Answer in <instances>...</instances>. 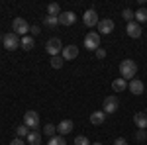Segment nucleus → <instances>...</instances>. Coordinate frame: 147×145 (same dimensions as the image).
<instances>
[{"instance_id":"nucleus-36","label":"nucleus","mask_w":147,"mask_h":145,"mask_svg":"<svg viewBox=\"0 0 147 145\" xmlns=\"http://www.w3.org/2000/svg\"><path fill=\"white\" fill-rule=\"evenodd\" d=\"M145 134H147V129H145Z\"/></svg>"},{"instance_id":"nucleus-8","label":"nucleus","mask_w":147,"mask_h":145,"mask_svg":"<svg viewBox=\"0 0 147 145\" xmlns=\"http://www.w3.org/2000/svg\"><path fill=\"white\" fill-rule=\"evenodd\" d=\"M118 106H120V102H118L116 96H106V98H104L102 110H104V114H114V112L118 110Z\"/></svg>"},{"instance_id":"nucleus-33","label":"nucleus","mask_w":147,"mask_h":145,"mask_svg":"<svg viewBox=\"0 0 147 145\" xmlns=\"http://www.w3.org/2000/svg\"><path fill=\"white\" fill-rule=\"evenodd\" d=\"M114 145H127V141H125L124 137H118V139L114 141Z\"/></svg>"},{"instance_id":"nucleus-37","label":"nucleus","mask_w":147,"mask_h":145,"mask_svg":"<svg viewBox=\"0 0 147 145\" xmlns=\"http://www.w3.org/2000/svg\"><path fill=\"white\" fill-rule=\"evenodd\" d=\"M145 114H147V112H145Z\"/></svg>"},{"instance_id":"nucleus-12","label":"nucleus","mask_w":147,"mask_h":145,"mask_svg":"<svg viewBox=\"0 0 147 145\" xmlns=\"http://www.w3.org/2000/svg\"><path fill=\"white\" fill-rule=\"evenodd\" d=\"M98 32H100V34H104V35L112 34V32H114V22L110 20V18L100 20V22H98Z\"/></svg>"},{"instance_id":"nucleus-28","label":"nucleus","mask_w":147,"mask_h":145,"mask_svg":"<svg viewBox=\"0 0 147 145\" xmlns=\"http://www.w3.org/2000/svg\"><path fill=\"white\" fill-rule=\"evenodd\" d=\"M75 145H90V141H88L84 135H79V137L75 139Z\"/></svg>"},{"instance_id":"nucleus-3","label":"nucleus","mask_w":147,"mask_h":145,"mask_svg":"<svg viewBox=\"0 0 147 145\" xmlns=\"http://www.w3.org/2000/svg\"><path fill=\"white\" fill-rule=\"evenodd\" d=\"M12 30H14V34H16V35L26 37V35L30 34V24L26 22L24 18H14V22H12Z\"/></svg>"},{"instance_id":"nucleus-9","label":"nucleus","mask_w":147,"mask_h":145,"mask_svg":"<svg viewBox=\"0 0 147 145\" xmlns=\"http://www.w3.org/2000/svg\"><path fill=\"white\" fill-rule=\"evenodd\" d=\"M61 57H63L65 61L77 59V57H79V47H77V45H67V47H63V51H61Z\"/></svg>"},{"instance_id":"nucleus-4","label":"nucleus","mask_w":147,"mask_h":145,"mask_svg":"<svg viewBox=\"0 0 147 145\" xmlns=\"http://www.w3.org/2000/svg\"><path fill=\"white\" fill-rule=\"evenodd\" d=\"M24 125H28L30 132H35L37 125H39V114L34 112V110H28L26 116H24Z\"/></svg>"},{"instance_id":"nucleus-7","label":"nucleus","mask_w":147,"mask_h":145,"mask_svg":"<svg viewBox=\"0 0 147 145\" xmlns=\"http://www.w3.org/2000/svg\"><path fill=\"white\" fill-rule=\"evenodd\" d=\"M82 22H84V26H88V28H94V26H98V14H96V10L94 8H90V10L84 12V16H82Z\"/></svg>"},{"instance_id":"nucleus-20","label":"nucleus","mask_w":147,"mask_h":145,"mask_svg":"<svg viewBox=\"0 0 147 145\" xmlns=\"http://www.w3.org/2000/svg\"><path fill=\"white\" fill-rule=\"evenodd\" d=\"M47 16H55V18H59V16H61V8H59V4L51 2V4L47 6Z\"/></svg>"},{"instance_id":"nucleus-24","label":"nucleus","mask_w":147,"mask_h":145,"mask_svg":"<svg viewBox=\"0 0 147 145\" xmlns=\"http://www.w3.org/2000/svg\"><path fill=\"white\" fill-rule=\"evenodd\" d=\"M134 16H136V12H131L129 8H125V10H122V18H124L125 22H134Z\"/></svg>"},{"instance_id":"nucleus-29","label":"nucleus","mask_w":147,"mask_h":145,"mask_svg":"<svg viewBox=\"0 0 147 145\" xmlns=\"http://www.w3.org/2000/svg\"><path fill=\"white\" fill-rule=\"evenodd\" d=\"M136 139H137V141H145V139H147V134H145V129H139V132L136 134Z\"/></svg>"},{"instance_id":"nucleus-26","label":"nucleus","mask_w":147,"mask_h":145,"mask_svg":"<svg viewBox=\"0 0 147 145\" xmlns=\"http://www.w3.org/2000/svg\"><path fill=\"white\" fill-rule=\"evenodd\" d=\"M16 134H18V137H28V134H30V129H28V125H18L16 127Z\"/></svg>"},{"instance_id":"nucleus-10","label":"nucleus","mask_w":147,"mask_h":145,"mask_svg":"<svg viewBox=\"0 0 147 145\" xmlns=\"http://www.w3.org/2000/svg\"><path fill=\"white\" fill-rule=\"evenodd\" d=\"M143 82L139 80V78H134V80H129L127 82V90L131 92V94H136V96H139V94H143Z\"/></svg>"},{"instance_id":"nucleus-18","label":"nucleus","mask_w":147,"mask_h":145,"mask_svg":"<svg viewBox=\"0 0 147 145\" xmlns=\"http://www.w3.org/2000/svg\"><path fill=\"white\" fill-rule=\"evenodd\" d=\"M20 47H22V49H26V51H32V49H34V37H32V35H26V37H22Z\"/></svg>"},{"instance_id":"nucleus-23","label":"nucleus","mask_w":147,"mask_h":145,"mask_svg":"<svg viewBox=\"0 0 147 145\" xmlns=\"http://www.w3.org/2000/svg\"><path fill=\"white\" fill-rule=\"evenodd\" d=\"M43 24H45L47 28H55V26H59V18H55V16H45L43 18Z\"/></svg>"},{"instance_id":"nucleus-15","label":"nucleus","mask_w":147,"mask_h":145,"mask_svg":"<svg viewBox=\"0 0 147 145\" xmlns=\"http://www.w3.org/2000/svg\"><path fill=\"white\" fill-rule=\"evenodd\" d=\"M106 122V114H104V110H96L90 114V123L92 125H102V123Z\"/></svg>"},{"instance_id":"nucleus-31","label":"nucleus","mask_w":147,"mask_h":145,"mask_svg":"<svg viewBox=\"0 0 147 145\" xmlns=\"http://www.w3.org/2000/svg\"><path fill=\"white\" fill-rule=\"evenodd\" d=\"M10 145H26V141H24L22 137H16L14 141H10Z\"/></svg>"},{"instance_id":"nucleus-1","label":"nucleus","mask_w":147,"mask_h":145,"mask_svg":"<svg viewBox=\"0 0 147 145\" xmlns=\"http://www.w3.org/2000/svg\"><path fill=\"white\" fill-rule=\"evenodd\" d=\"M137 73V63L136 61H131V59H124L122 63H120V75L124 80H134Z\"/></svg>"},{"instance_id":"nucleus-19","label":"nucleus","mask_w":147,"mask_h":145,"mask_svg":"<svg viewBox=\"0 0 147 145\" xmlns=\"http://www.w3.org/2000/svg\"><path fill=\"white\" fill-rule=\"evenodd\" d=\"M112 88L116 90V92H124L125 88H127V80H124V78H116L112 82Z\"/></svg>"},{"instance_id":"nucleus-11","label":"nucleus","mask_w":147,"mask_h":145,"mask_svg":"<svg viewBox=\"0 0 147 145\" xmlns=\"http://www.w3.org/2000/svg\"><path fill=\"white\" fill-rule=\"evenodd\" d=\"M125 34L129 35V37H134V39L141 37V26H139L137 22H129L127 26H125Z\"/></svg>"},{"instance_id":"nucleus-34","label":"nucleus","mask_w":147,"mask_h":145,"mask_svg":"<svg viewBox=\"0 0 147 145\" xmlns=\"http://www.w3.org/2000/svg\"><path fill=\"white\" fill-rule=\"evenodd\" d=\"M90 145H102V143H100V141H94V143H90Z\"/></svg>"},{"instance_id":"nucleus-32","label":"nucleus","mask_w":147,"mask_h":145,"mask_svg":"<svg viewBox=\"0 0 147 145\" xmlns=\"http://www.w3.org/2000/svg\"><path fill=\"white\" fill-rule=\"evenodd\" d=\"M30 34L37 35V34H39V28H37V26H30Z\"/></svg>"},{"instance_id":"nucleus-35","label":"nucleus","mask_w":147,"mask_h":145,"mask_svg":"<svg viewBox=\"0 0 147 145\" xmlns=\"http://www.w3.org/2000/svg\"><path fill=\"white\" fill-rule=\"evenodd\" d=\"M0 39H4V37H2V35H0Z\"/></svg>"},{"instance_id":"nucleus-2","label":"nucleus","mask_w":147,"mask_h":145,"mask_svg":"<svg viewBox=\"0 0 147 145\" xmlns=\"http://www.w3.org/2000/svg\"><path fill=\"white\" fill-rule=\"evenodd\" d=\"M84 49H88V51L100 49V34L98 32H88L84 35Z\"/></svg>"},{"instance_id":"nucleus-25","label":"nucleus","mask_w":147,"mask_h":145,"mask_svg":"<svg viewBox=\"0 0 147 145\" xmlns=\"http://www.w3.org/2000/svg\"><path fill=\"white\" fill-rule=\"evenodd\" d=\"M63 63H65V59H63V57H51V67L53 69H61L63 67Z\"/></svg>"},{"instance_id":"nucleus-5","label":"nucleus","mask_w":147,"mask_h":145,"mask_svg":"<svg viewBox=\"0 0 147 145\" xmlns=\"http://www.w3.org/2000/svg\"><path fill=\"white\" fill-rule=\"evenodd\" d=\"M45 51L51 57H57L61 51H63V43H61V39H59V37H51V39L45 43Z\"/></svg>"},{"instance_id":"nucleus-6","label":"nucleus","mask_w":147,"mask_h":145,"mask_svg":"<svg viewBox=\"0 0 147 145\" xmlns=\"http://www.w3.org/2000/svg\"><path fill=\"white\" fill-rule=\"evenodd\" d=\"M20 35H16L14 32H10V34L4 35V39H2V43H4V47L8 49V51H14V49H18L20 47Z\"/></svg>"},{"instance_id":"nucleus-22","label":"nucleus","mask_w":147,"mask_h":145,"mask_svg":"<svg viewBox=\"0 0 147 145\" xmlns=\"http://www.w3.org/2000/svg\"><path fill=\"white\" fill-rule=\"evenodd\" d=\"M47 145H67V141H65L63 135H53V137H49Z\"/></svg>"},{"instance_id":"nucleus-16","label":"nucleus","mask_w":147,"mask_h":145,"mask_svg":"<svg viewBox=\"0 0 147 145\" xmlns=\"http://www.w3.org/2000/svg\"><path fill=\"white\" fill-rule=\"evenodd\" d=\"M134 123L139 129H147V114L145 112H137L136 116H134Z\"/></svg>"},{"instance_id":"nucleus-30","label":"nucleus","mask_w":147,"mask_h":145,"mask_svg":"<svg viewBox=\"0 0 147 145\" xmlns=\"http://www.w3.org/2000/svg\"><path fill=\"white\" fill-rule=\"evenodd\" d=\"M94 53H96V57H98V59H104V57H106V51H104V49H96V51H94Z\"/></svg>"},{"instance_id":"nucleus-13","label":"nucleus","mask_w":147,"mask_h":145,"mask_svg":"<svg viewBox=\"0 0 147 145\" xmlns=\"http://www.w3.org/2000/svg\"><path fill=\"white\" fill-rule=\"evenodd\" d=\"M75 22H77V14L75 12H61V16H59V24L61 26H73Z\"/></svg>"},{"instance_id":"nucleus-17","label":"nucleus","mask_w":147,"mask_h":145,"mask_svg":"<svg viewBox=\"0 0 147 145\" xmlns=\"http://www.w3.org/2000/svg\"><path fill=\"white\" fill-rule=\"evenodd\" d=\"M26 141H28L30 145H39V143H41V135H39L37 129H35V132H30L28 137H26Z\"/></svg>"},{"instance_id":"nucleus-14","label":"nucleus","mask_w":147,"mask_h":145,"mask_svg":"<svg viewBox=\"0 0 147 145\" xmlns=\"http://www.w3.org/2000/svg\"><path fill=\"white\" fill-rule=\"evenodd\" d=\"M73 127H75V123L71 122V120H63V122L57 125V132H59V135H63V137H65L67 134L73 132Z\"/></svg>"},{"instance_id":"nucleus-21","label":"nucleus","mask_w":147,"mask_h":145,"mask_svg":"<svg viewBox=\"0 0 147 145\" xmlns=\"http://www.w3.org/2000/svg\"><path fill=\"white\" fill-rule=\"evenodd\" d=\"M136 22L137 24H143V22H147V8H139V10L136 12Z\"/></svg>"},{"instance_id":"nucleus-27","label":"nucleus","mask_w":147,"mask_h":145,"mask_svg":"<svg viewBox=\"0 0 147 145\" xmlns=\"http://www.w3.org/2000/svg\"><path fill=\"white\" fill-rule=\"evenodd\" d=\"M43 132H45V135H49V137H53L57 132V125H53V123H47L45 127H43Z\"/></svg>"}]
</instances>
